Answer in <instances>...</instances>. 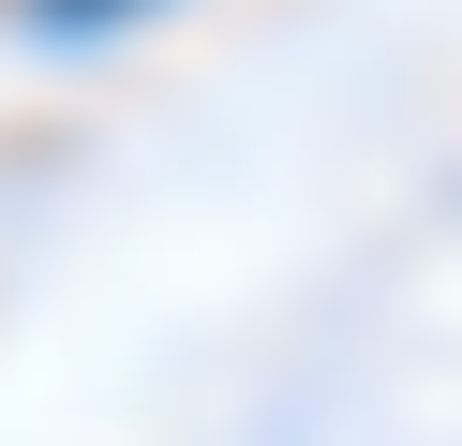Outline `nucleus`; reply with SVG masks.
<instances>
[{"mask_svg":"<svg viewBox=\"0 0 462 446\" xmlns=\"http://www.w3.org/2000/svg\"><path fill=\"white\" fill-rule=\"evenodd\" d=\"M45 30H105V15H134V0H31Z\"/></svg>","mask_w":462,"mask_h":446,"instance_id":"1","label":"nucleus"}]
</instances>
